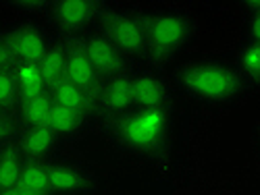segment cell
Returning <instances> with one entry per match:
<instances>
[{
  "label": "cell",
  "mask_w": 260,
  "mask_h": 195,
  "mask_svg": "<svg viewBox=\"0 0 260 195\" xmlns=\"http://www.w3.org/2000/svg\"><path fill=\"white\" fill-rule=\"evenodd\" d=\"M106 141L121 154L162 164L169 158L171 112L169 110H140L132 108L119 116L98 123Z\"/></svg>",
  "instance_id": "obj_1"
},
{
  "label": "cell",
  "mask_w": 260,
  "mask_h": 195,
  "mask_svg": "<svg viewBox=\"0 0 260 195\" xmlns=\"http://www.w3.org/2000/svg\"><path fill=\"white\" fill-rule=\"evenodd\" d=\"M169 77L175 94L206 104H229L250 92L229 60L202 58L181 62Z\"/></svg>",
  "instance_id": "obj_2"
},
{
  "label": "cell",
  "mask_w": 260,
  "mask_h": 195,
  "mask_svg": "<svg viewBox=\"0 0 260 195\" xmlns=\"http://www.w3.org/2000/svg\"><path fill=\"white\" fill-rule=\"evenodd\" d=\"M146 25V54L148 67L165 69L175 60L198 33V21L185 9H171L144 15Z\"/></svg>",
  "instance_id": "obj_3"
},
{
  "label": "cell",
  "mask_w": 260,
  "mask_h": 195,
  "mask_svg": "<svg viewBox=\"0 0 260 195\" xmlns=\"http://www.w3.org/2000/svg\"><path fill=\"white\" fill-rule=\"evenodd\" d=\"M144 15L146 13H140L134 9H115L111 5H106L96 27L136 64H142L146 54Z\"/></svg>",
  "instance_id": "obj_4"
},
{
  "label": "cell",
  "mask_w": 260,
  "mask_h": 195,
  "mask_svg": "<svg viewBox=\"0 0 260 195\" xmlns=\"http://www.w3.org/2000/svg\"><path fill=\"white\" fill-rule=\"evenodd\" d=\"M50 195H96L100 179L96 168L73 151L48 162Z\"/></svg>",
  "instance_id": "obj_5"
},
{
  "label": "cell",
  "mask_w": 260,
  "mask_h": 195,
  "mask_svg": "<svg viewBox=\"0 0 260 195\" xmlns=\"http://www.w3.org/2000/svg\"><path fill=\"white\" fill-rule=\"evenodd\" d=\"M3 33L13 64L21 67H38L54 40V31L36 21H17Z\"/></svg>",
  "instance_id": "obj_6"
},
{
  "label": "cell",
  "mask_w": 260,
  "mask_h": 195,
  "mask_svg": "<svg viewBox=\"0 0 260 195\" xmlns=\"http://www.w3.org/2000/svg\"><path fill=\"white\" fill-rule=\"evenodd\" d=\"M104 9L98 0H52L46 21L56 35H83L98 27Z\"/></svg>",
  "instance_id": "obj_7"
},
{
  "label": "cell",
  "mask_w": 260,
  "mask_h": 195,
  "mask_svg": "<svg viewBox=\"0 0 260 195\" xmlns=\"http://www.w3.org/2000/svg\"><path fill=\"white\" fill-rule=\"evenodd\" d=\"M132 90H134V108L140 110H173V90L171 77L165 69L138 64L132 75Z\"/></svg>",
  "instance_id": "obj_8"
},
{
  "label": "cell",
  "mask_w": 260,
  "mask_h": 195,
  "mask_svg": "<svg viewBox=\"0 0 260 195\" xmlns=\"http://www.w3.org/2000/svg\"><path fill=\"white\" fill-rule=\"evenodd\" d=\"M64 44V79L88 94L94 102L102 88V77L92 67L81 44V35H60Z\"/></svg>",
  "instance_id": "obj_9"
},
{
  "label": "cell",
  "mask_w": 260,
  "mask_h": 195,
  "mask_svg": "<svg viewBox=\"0 0 260 195\" xmlns=\"http://www.w3.org/2000/svg\"><path fill=\"white\" fill-rule=\"evenodd\" d=\"M13 141L19 147L23 160H36V162H46V164L71 151V147L64 141H60L56 133L48 127H21L19 125Z\"/></svg>",
  "instance_id": "obj_10"
},
{
  "label": "cell",
  "mask_w": 260,
  "mask_h": 195,
  "mask_svg": "<svg viewBox=\"0 0 260 195\" xmlns=\"http://www.w3.org/2000/svg\"><path fill=\"white\" fill-rule=\"evenodd\" d=\"M81 44H83V50L88 54L92 67L98 71V75L102 79H108V77H115L119 73H125L129 69L138 67L136 62L129 60L111 40H108L102 31L98 29H92L88 33L81 35Z\"/></svg>",
  "instance_id": "obj_11"
},
{
  "label": "cell",
  "mask_w": 260,
  "mask_h": 195,
  "mask_svg": "<svg viewBox=\"0 0 260 195\" xmlns=\"http://www.w3.org/2000/svg\"><path fill=\"white\" fill-rule=\"evenodd\" d=\"M136 69V67H134ZM134 69L119 73L115 77H108L102 81L100 94L96 98V114L98 123L119 116L134 108V90H132V75Z\"/></svg>",
  "instance_id": "obj_12"
},
{
  "label": "cell",
  "mask_w": 260,
  "mask_h": 195,
  "mask_svg": "<svg viewBox=\"0 0 260 195\" xmlns=\"http://www.w3.org/2000/svg\"><path fill=\"white\" fill-rule=\"evenodd\" d=\"M48 129H52L56 137L71 147V145L83 141L90 133H94L98 129V121L52 102L50 116H48Z\"/></svg>",
  "instance_id": "obj_13"
},
{
  "label": "cell",
  "mask_w": 260,
  "mask_h": 195,
  "mask_svg": "<svg viewBox=\"0 0 260 195\" xmlns=\"http://www.w3.org/2000/svg\"><path fill=\"white\" fill-rule=\"evenodd\" d=\"M52 108V98L46 90L25 94L19 98L15 119L21 127H48V116Z\"/></svg>",
  "instance_id": "obj_14"
},
{
  "label": "cell",
  "mask_w": 260,
  "mask_h": 195,
  "mask_svg": "<svg viewBox=\"0 0 260 195\" xmlns=\"http://www.w3.org/2000/svg\"><path fill=\"white\" fill-rule=\"evenodd\" d=\"M50 98L54 104L58 106H64L69 108V110H75V112H81V114H88L92 119L98 121V114H96V102L85 94L81 92L79 88H75L73 83H69L67 79L58 81L52 90H48Z\"/></svg>",
  "instance_id": "obj_15"
},
{
  "label": "cell",
  "mask_w": 260,
  "mask_h": 195,
  "mask_svg": "<svg viewBox=\"0 0 260 195\" xmlns=\"http://www.w3.org/2000/svg\"><path fill=\"white\" fill-rule=\"evenodd\" d=\"M231 64L248 83L250 90H256L260 85V42L258 40H242Z\"/></svg>",
  "instance_id": "obj_16"
},
{
  "label": "cell",
  "mask_w": 260,
  "mask_h": 195,
  "mask_svg": "<svg viewBox=\"0 0 260 195\" xmlns=\"http://www.w3.org/2000/svg\"><path fill=\"white\" fill-rule=\"evenodd\" d=\"M38 73L42 79V85L44 90H52L58 81L64 79V44H62V37L54 33V40L50 48L46 50L44 58L38 64Z\"/></svg>",
  "instance_id": "obj_17"
},
{
  "label": "cell",
  "mask_w": 260,
  "mask_h": 195,
  "mask_svg": "<svg viewBox=\"0 0 260 195\" xmlns=\"http://www.w3.org/2000/svg\"><path fill=\"white\" fill-rule=\"evenodd\" d=\"M21 168H23V156L15 141L11 139L9 143L0 145V195L11 193L19 187Z\"/></svg>",
  "instance_id": "obj_18"
},
{
  "label": "cell",
  "mask_w": 260,
  "mask_h": 195,
  "mask_svg": "<svg viewBox=\"0 0 260 195\" xmlns=\"http://www.w3.org/2000/svg\"><path fill=\"white\" fill-rule=\"evenodd\" d=\"M21 191H27L31 195H50V181H48V164L36 162V160H23L19 177Z\"/></svg>",
  "instance_id": "obj_19"
},
{
  "label": "cell",
  "mask_w": 260,
  "mask_h": 195,
  "mask_svg": "<svg viewBox=\"0 0 260 195\" xmlns=\"http://www.w3.org/2000/svg\"><path fill=\"white\" fill-rule=\"evenodd\" d=\"M19 83L15 77V69L0 71V110L15 114L17 104H19Z\"/></svg>",
  "instance_id": "obj_20"
},
{
  "label": "cell",
  "mask_w": 260,
  "mask_h": 195,
  "mask_svg": "<svg viewBox=\"0 0 260 195\" xmlns=\"http://www.w3.org/2000/svg\"><path fill=\"white\" fill-rule=\"evenodd\" d=\"M50 3H52V0H13V3H9L7 7L9 9H15L21 15L44 17L46 19L48 9H50Z\"/></svg>",
  "instance_id": "obj_21"
},
{
  "label": "cell",
  "mask_w": 260,
  "mask_h": 195,
  "mask_svg": "<svg viewBox=\"0 0 260 195\" xmlns=\"http://www.w3.org/2000/svg\"><path fill=\"white\" fill-rule=\"evenodd\" d=\"M17 127H19V125H17L15 114L0 110V145H3V143H9V141L15 137Z\"/></svg>",
  "instance_id": "obj_22"
},
{
  "label": "cell",
  "mask_w": 260,
  "mask_h": 195,
  "mask_svg": "<svg viewBox=\"0 0 260 195\" xmlns=\"http://www.w3.org/2000/svg\"><path fill=\"white\" fill-rule=\"evenodd\" d=\"M15 64H13V58L9 54V48H7V42H5V33L3 29H0V71H5V69H13Z\"/></svg>",
  "instance_id": "obj_23"
}]
</instances>
